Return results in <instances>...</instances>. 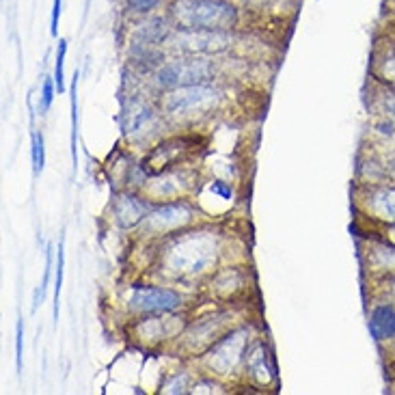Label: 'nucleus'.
Segmentation results:
<instances>
[{"instance_id": "obj_1", "label": "nucleus", "mask_w": 395, "mask_h": 395, "mask_svg": "<svg viewBox=\"0 0 395 395\" xmlns=\"http://www.w3.org/2000/svg\"><path fill=\"white\" fill-rule=\"evenodd\" d=\"M223 236L217 227H188L158 240L156 273L175 283H196L217 273Z\"/></svg>"}, {"instance_id": "obj_2", "label": "nucleus", "mask_w": 395, "mask_h": 395, "mask_svg": "<svg viewBox=\"0 0 395 395\" xmlns=\"http://www.w3.org/2000/svg\"><path fill=\"white\" fill-rule=\"evenodd\" d=\"M225 104V91L214 82L177 86L160 93V115L173 123H192L217 113Z\"/></svg>"}, {"instance_id": "obj_3", "label": "nucleus", "mask_w": 395, "mask_h": 395, "mask_svg": "<svg viewBox=\"0 0 395 395\" xmlns=\"http://www.w3.org/2000/svg\"><path fill=\"white\" fill-rule=\"evenodd\" d=\"M169 15L175 28L233 30L240 20L231 0H175Z\"/></svg>"}, {"instance_id": "obj_4", "label": "nucleus", "mask_w": 395, "mask_h": 395, "mask_svg": "<svg viewBox=\"0 0 395 395\" xmlns=\"http://www.w3.org/2000/svg\"><path fill=\"white\" fill-rule=\"evenodd\" d=\"M250 341H253V327H231L201 354L203 367L217 378H231L244 369Z\"/></svg>"}, {"instance_id": "obj_5", "label": "nucleus", "mask_w": 395, "mask_h": 395, "mask_svg": "<svg viewBox=\"0 0 395 395\" xmlns=\"http://www.w3.org/2000/svg\"><path fill=\"white\" fill-rule=\"evenodd\" d=\"M217 78V65H214L208 57H188L179 55L171 61H165L154 71V86L160 93L171 91L177 86H188V84H203L214 82Z\"/></svg>"}, {"instance_id": "obj_6", "label": "nucleus", "mask_w": 395, "mask_h": 395, "mask_svg": "<svg viewBox=\"0 0 395 395\" xmlns=\"http://www.w3.org/2000/svg\"><path fill=\"white\" fill-rule=\"evenodd\" d=\"M354 212L369 229L395 223V182L354 184Z\"/></svg>"}, {"instance_id": "obj_7", "label": "nucleus", "mask_w": 395, "mask_h": 395, "mask_svg": "<svg viewBox=\"0 0 395 395\" xmlns=\"http://www.w3.org/2000/svg\"><path fill=\"white\" fill-rule=\"evenodd\" d=\"M123 309L132 315H158L184 309V296L173 287L134 283L121 296Z\"/></svg>"}, {"instance_id": "obj_8", "label": "nucleus", "mask_w": 395, "mask_h": 395, "mask_svg": "<svg viewBox=\"0 0 395 395\" xmlns=\"http://www.w3.org/2000/svg\"><path fill=\"white\" fill-rule=\"evenodd\" d=\"M196 223V212L190 205L188 199H175V201H163L156 203L143 223L138 225V233L145 238H158L163 240L173 233L188 229Z\"/></svg>"}, {"instance_id": "obj_9", "label": "nucleus", "mask_w": 395, "mask_h": 395, "mask_svg": "<svg viewBox=\"0 0 395 395\" xmlns=\"http://www.w3.org/2000/svg\"><path fill=\"white\" fill-rule=\"evenodd\" d=\"M175 52L188 57H214L233 46L231 30L210 28H175L167 42Z\"/></svg>"}, {"instance_id": "obj_10", "label": "nucleus", "mask_w": 395, "mask_h": 395, "mask_svg": "<svg viewBox=\"0 0 395 395\" xmlns=\"http://www.w3.org/2000/svg\"><path fill=\"white\" fill-rule=\"evenodd\" d=\"M229 318H231V311L221 309V311H212L194 322H188L184 333L179 335V350L186 352L188 356H201L225 331L231 329Z\"/></svg>"}, {"instance_id": "obj_11", "label": "nucleus", "mask_w": 395, "mask_h": 395, "mask_svg": "<svg viewBox=\"0 0 395 395\" xmlns=\"http://www.w3.org/2000/svg\"><path fill=\"white\" fill-rule=\"evenodd\" d=\"M186 318L173 313H158V315H138L132 327H130V337L138 341L140 346L154 348L165 344L169 339H175L184 333L186 329Z\"/></svg>"}, {"instance_id": "obj_12", "label": "nucleus", "mask_w": 395, "mask_h": 395, "mask_svg": "<svg viewBox=\"0 0 395 395\" xmlns=\"http://www.w3.org/2000/svg\"><path fill=\"white\" fill-rule=\"evenodd\" d=\"M196 186V175L188 169H167L163 173H156L147 179V184L143 186V194L151 201H175V199H186Z\"/></svg>"}, {"instance_id": "obj_13", "label": "nucleus", "mask_w": 395, "mask_h": 395, "mask_svg": "<svg viewBox=\"0 0 395 395\" xmlns=\"http://www.w3.org/2000/svg\"><path fill=\"white\" fill-rule=\"evenodd\" d=\"M358 248L363 268L371 281L395 275V242L369 231V236L358 242Z\"/></svg>"}, {"instance_id": "obj_14", "label": "nucleus", "mask_w": 395, "mask_h": 395, "mask_svg": "<svg viewBox=\"0 0 395 395\" xmlns=\"http://www.w3.org/2000/svg\"><path fill=\"white\" fill-rule=\"evenodd\" d=\"M244 374L257 389H268L277 383V365L273 358V350L264 339H253L246 352Z\"/></svg>"}, {"instance_id": "obj_15", "label": "nucleus", "mask_w": 395, "mask_h": 395, "mask_svg": "<svg viewBox=\"0 0 395 395\" xmlns=\"http://www.w3.org/2000/svg\"><path fill=\"white\" fill-rule=\"evenodd\" d=\"M154 208V201L147 199L145 194H138L132 188H123L121 192L115 194L113 199V219L121 229H134L143 223L149 210Z\"/></svg>"}, {"instance_id": "obj_16", "label": "nucleus", "mask_w": 395, "mask_h": 395, "mask_svg": "<svg viewBox=\"0 0 395 395\" xmlns=\"http://www.w3.org/2000/svg\"><path fill=\"white\" fill-rule=\"evenodd\" d=\"M210 298H217L221 302H236L248 290V273L240 266H227L214 273L208 279Z\"/></svg>"}, {"instance_id": "obj_17", "label": "nucleus", "mask_w": 395, "mask_h": 395, "mask_svg": "<svg viewBox=\"0 0 395 395\" xmlns=\"http://www.w3.org/2000/svg\"><path fill=\"white\" fill-rule=\"evenodd\" d=\"M367 329L376 344L391 346L395 341V302L374 298L367 311Z\"/></svg>"}, {"instance_id": "obj_18", "label": "nucleus", "mask_w": 395, "mask_h": 395, "mask_svg": "<svg viewBox=\"0 0 395 395\" xmlns=\"http://www.w3.org/2000/svg\"><path fill=\"white\" fill-rule=\"evenodd\" d=\"M158 113L160 109H156V106L147 100H132L128 104V109L123 111V132L125 136H138L145 128H149V125L158 119Z\"/></svg>"}, {"instance_id": "obj_19", "label": "nucleus", "mask_w": 395, "mask_h": 395, "mask_svg": "<svg viewBox=\"0 0 395 395\" xmlns=\"http://www.w3.org/2000/svg\"><path fill=\"white\" fill-rule=\"evenodd\" d=\"M371 80L395 91V39H391L387 48H378L374 52Z\"/></svg>"}, {"instance_id": "obj_20", "label": "nucleus", "mask_w": 395, "mask_h": 395, "mask_svg": "<svg viewBox=\"0 0 395 395\" xmlns=\"http://www.w3.org/2000/svg\"><path fill=\"white\" fill-rule=\"evenodd\" d=\"M380 182H391L385 156L371 154V151L365 156H358L356 184H380Z\"/></svg>"}, {"instance_id": "obj_21", "label": "nucleus", "mask_w": 395, "mask_h": 395, "mask_svg": "<svg viewBox=\"0 0 395 395\" xmlns=\"http://www.w3.org/2000/svg\"><path fill=\"white\" fill-rule=\"evenodd\" d=\"M173 28L169 26V22L165 17H151L145 24H140L134 35H132V44H138V46H151V48H158L160 44H167L169 37H171Z\"/></svg>"}, {"instance_id": "obj_22", "label": "nucleus", "mask_w": 395, "mask_h": 395, "mask_svg": "<svg viewBox=\"0 0 395 395\" xmlns=\"http://www.w3.org/2000/svg\"><path fill=\"white\" fill-rule=\"evenodd\" d=\"M196 378H192V374L188 369H177L173 371L169 378L163 383L160 387V393H167V395H186L192 391V385H194Z\"/></svg>"}, {"instance_id": "obj_23", "label": "nucleus", "mask_w": 395, "mask_h": 395, "mask_svg": "<svg viewBox=\"0 0 395 395\" xmlns=\"http://www.w3.org/2000/svg\"><path fill=\"white\" fill-rule=\"evenodd\" d=\"M71 160L74 169L78 167V71L71 80Z\"/></svg>"}, {"instance_id": "obj_24", "label": "nucleus", "mask_w": 395, "mask_h": 395, "mask_svg": "<svg viewBox=\"0 0 395 395\" xmlns=\"http://www.w3.org/2000/svg\"><path fill=\"white\" fill-rule=\"evenodd\" d=\"M63 273H65V246L63 240L57 246V264H55V324H59V307H61V290H63Z\"/></svg>"}, {"instance_id": "obj_25", "label": "nucleus", "mask_w": 395, "mask_h": 395, "mask_svg": "<svg viewBox=\"0 0 395 395\" xmlns=\"http://www.w3.org/2000/svg\"><path fill=\"white\" fill-rule=\"evenodd\" d=\"M30 160H33L35 175H39L46 167V140H44V134L37 130H33L30 134Z\"/></svg>"}, {"instance_id": "obj_26", "label": "nucleus", "mask_w": 395, "mask_h": 395, "mask_svg": "<svg viewBox=\"0 0 395 395\" xmlns=\"http://www.w3.org/2000/svg\"><path fill=\"white\" fill-rule=\"evenodd\" d=\"M52 248L50 244L46 246V268H44V279H42V285L37 287V290H35V296H33V311H37V307H39V302H44V298H46V290L50 287V277H52Z\"/></svg>"}, {"instance_id": "obj_27", "label": "nucleus", "mask_w": 395, "mask_h": 395, "mask_svg": "<svg viewBox=\"0 0 395 395\" xmlns=\"http://www.w3.org/2000/svg\"><path fill=\"white\" fill-rule=\"evenodd\" d=\"M376 104H378V111L395 121V91L378 84V93H376Z\"/></svg>"}, {"instance_id": "obj_28", "label": "nucleus", "mask_w": 395, "mask_h": 395, "mask_svg": "<svg viewBox=\"0 0 395 395\" xmlns=\"http://www.w3.org/2000/svg\"><path fill=\"white\" fill-rule=\"evenodd\" d=\"M57 82H55V76H44V82H42V98H39V113L46 115L50 111L52 102H55V95H57Z\"/></svg>"}, {"instance_id": "obj_29", "label": "nucleus", "mask_w": 395, "mask_h": 395, "mask_svg": "<svg viewBox=\"0 0 395 395\" xmlns=\"http://www.w3.org/2000/svg\"><path fill=\"white\" fill-rule=\"evenodd\" d=\"M65 55H67V39H59V50H57V63H55V82L57 91L65 93Z\"/></svg>"}, {"instance_id": "obj_30", "label": "nucleus", "mask_w": 395, "mask_h": 395, "mask_svg": "<svg viewBox=\"0 0 395 395\" xmlns=\"http://www.w3.org/2000/svg\"><path fill=\"white\" fill-rule=\"evenodd\" d=\"M371 283L376 285L374 298H387V300L395 302V275L393 277H385V279H376Z\"/></svg>"}, {"instance_id": "obj_31", "label": "nucleus", "mask_w": 395, "mask_h": 395, "mask_svg": "<svg viewBox=\"0 0 395 395\" xmlns=\"http://www.w3.org/2000/svg\"><path fill=\"white\" fill-rule=\"evenodd\" d=\"M22 363H24V322H15V369L22 374Z\"/></svg>"}, {"instance_id": "obj_32", "label": "nucleus", "mask_w": 395, "mask_h": 395, "mask_svg": "<svg viewBox=\"0 0 395 395\" xmlns=\"http://www.w3.org/2000/svg\"><path fill=\"white\" fill-rule=\"evenodd\" d=\"M374 132H376V134H380V136L387 138V140L395 138V121H393L391 117L383 115L380 119H376V121H374Z\"/></svg>"}, {"instance_id": "obj_33", "label": "nucleus", "mask_w": 395, "mask_h": 395, "mask_svg": "<svg viewBox=\"0 0 395 395\" xmlns=\"http://www.w3.org/2000/svg\"><path fill=\"white\" fill-rule=\"evenodd\" d=\"M190 393H225V389L214 380V376L212 378H199V380H194L192 385V391Z\"/></svg>"}, {"instance_id": "obj_34", "label": "nucleus", "mask_w": 395, "mask_h": 395, "mask_svg": "<svg viewBox=\"0 0 395 395\" xmlns=\"http://www.w3.org/2000/svg\"><path fill=\"white\" fill-rule=\"evenodd\" d=\"M163 0H128V9L132 13H140V15H145V13H151Z\"/></svg>"}, {"instance_id": "obj_35", "label": "nucleus", "mask_w": 395, "mask_h": 395, "mask_svg": "<svg viewBox=\"0 0 395 395\" xmlns=\"http://www.w3.org/2000/svg\"><path fill=\"white\" fill-rule=\"evenodd\" d=\"M61 9H63V0H55V3H52V17H50V35L52 37H59Z\"/></svg>"}, {"instance_id": "obj_36", "label": "nucleus", "mask_w": 395, "mask_h": 395, "mask_svg": "<svg viewBox=\"0 0 395 395\" xmlns=\"http://www.w3.org/2000/svg\"><path fill=\"white\" fill-rule=\"evenodd\" d=\"M210 190L217 192L221 199H233V186L229 182H223V179H217V182L210 184Z\"/></svg>"}, {"instance_id": "obj_37", "label": "nucleus", "mask_w": 395, "mask_h": 395, "mask_svg": "<svg viewBox=\"0 0 395 395\" xmlns=\"http://www.w3.org/2000/svg\"><path fill=\"white\" fill-rule=\"evenodd\" d=\"M369 231L378 233V236H383V238L395 242V223H393V225H387V227H380V229H369Z\"/></svg>"}, {"instance_id": "obj_38", "label": "nucleus", "mask_w": 395, "mask_h": 395, "mask_svg": "<svg viewBox=\"0 0 395 395\" xmlns=\"http://www.w3.org/2000/svg\"><path fill=\"white\" fill-rule=\"evenodd\" d=\"M387 348H391V350H395V341H393V344H391V346H387Z\"/></svg>"}, {"instance_id": "obj_39", "label": "nucleus", "mask_w": 395, "mask_h": 395, "mask_svg": "<svg viewBox=\"0 0 395 395\" xmlns=\"http://www.w3.org/2000/svg\"><path fill=\"white\" fill-rule=\"evenodd\" d=\"M391 5H393V7H395V0H391Z\"/></svg>"}]
</instances>
